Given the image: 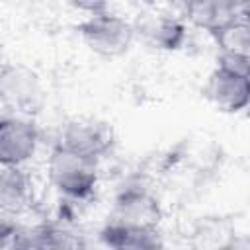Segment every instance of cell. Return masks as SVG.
<instances>
[{
	"instance_id": "obj_5",
	"label": "cell",
	"mask_w": 250,
	"mask_h": 250,
	"mask_svg": "<svg viewBox=\"0 0 250 250\" xmlns=\"http://www.w3.org/2000/svg\"><path fill=\"white\" fill-rule=\"evenodd\" d=\"M162 221V207L156 195L146 188H127L113 203V213L109 223L139 229V230H158Z\"/></svg>"
},
{
	"instance_id": "obj_3",
	"label": "cell",
	"mask_w": 250,
	"mask_h": 250,
	"mask_svg": "<svg viewBox=\"0 0 250 250\" xmlns=\"http://www.w3.org/2000/svg\"><path fill=\"white\" fill-rule=\"evenodd\" d=\"M41 145L37 125L21 115L10 113L0 117V168H25Z\"/></svg>"
},
{
	"instance_id": "obj_11",
	"label": "cell",
	"mask_w": 250,
	"mask_h": 250,
	"mask_svg": "<svg viewBox=\"0 0 250 250\" xmlns=\"http://www.w3.org/2000/svg\"><path fill=\"white\" fill-rule=\"evenodd\" d=\"M219 47V53L250 55V27L246 18H234L209 33Z\"/></svg>"
},
{
	"instance_id": "obj_4",
	"label": "cell",
	"mask_w": 250,
	"mask_h": 250,
	"mask_svg": "<svg viewBox=\"0 0 250 250\" xmlns=\"http://www.w3.org/2000/svg\"><path fill=\"white\" fill-rule=\"evenodd\" d=\"M43 100V84L35 70L20 62L0 64V104L14 113H29Z\"/></svg>"
},
{
	"instance_id": "obj_7",
	"label": "cell",
	"mask_w": 250,
	"mask_h": 250,
	"mask_svg": "<svg viewBox=\"0 0 250 250\" xmlns=\"http://www.w3.org/2000/svg\"><path fill=\"white\" fill-rule=\"evenodd\" d=\"M57 143L80 154L102 160L113 145V135L105 123L94 119H72L62 127Z\"/></svg>"
},
{
	"instance_id": "obj_10",
	"label": "cell",
	"mask_w": 250,
	"mask_h": 250,
	"mask_svg": "<svg viewBox=\"0 0 250 250\" xmlns=\"http://www.w3.org/2000/svg\"><path fill=\"white\" fill-rule=\"evenodd\" d=\"M137 35H143L152 47L156 49H178L186 37L184 23L166 14V12H152L143 21L135 23Z\"/></svg>"
},
{
	"instance_id": "obj_9",
	"label": "cell",
	"mask_w": 250,
	"mask_h": 250,
	"mask_svg": "<svg viewBox=\"0 0 250 250\" xmlns=\"http://www.w3.org/2000/svg\"><path fill=\"white\" fill-rule=\"evenodd\" d=\"M33 205V182L23 168H0V211L20 215Z\"/></svg>"
},
{
	"instance_id": "obj_12",
	"label": "cell",
	"mask_w": 250,
	"mask_h": 250,
	"mask_svg": "<svg viewBox=\"0 0 250 250\" xmlns=\"http://www.w3.org/2000/svg\"><path fill=\"white\" fill-rule=\"evenodd\" d=\"M102 240L113 248H154L160 246L158 230H139L109 223L100 232Z\"/></svg>"
},
{
	"instance_id": "obj_1",
	"label": "cell",
	"mask_w": 250,
	"mask_h": 250,
	"mask_svg": "<svg viewBox=\"0 0 250 250\" xmlns=\"http://www.w3.org/2000/svg\"><path fill=\"white\" fill-rule=\"evenodd\" d=\"M47 178L62 197L84 201L98 188L100 160L57 143L47 156Z\"/></svg>"
},
{
	"instance_id": "obj_2",
	"label": "cell",
	"mask_w": 250,
	"mask_h": 250,
	"mask_svg": "<svg viewBox=\"0 0 250 250\" xmlns=\"http://www.w3.org/2000/svg\"><path fill=\"white\" fill-rule=\"evenodd\" d=\"M76 31L90 53L107 61L127 55L137 39L135 23L109 10L86 14V18L76 25Z\"/></svg>"
},
{
	"instance_id": "obj_13",
	"label": "cell",
	"mask_w": 250,
	"mask_h": 250,
	"mask_svg": "<svg viewBox=\"0 0 250 250\" xmlns=\"http://www.w3.org/2000/svg\"><path fill=\"white\" fill-rule=\"evenodd\" d=\"M70 6L86 12V14H94V12H102V10H107L105 6V0H66Z\"/></svg>"
},
{
	"instance_id": "obj_8",
	"label": "cell",
	"mask_w": 250,
	"mask_h": 250,
	"mask_svg": "<svg viewBox=\"0 0 250 250\" xmlns=\"http://www.w3.org/2000/svg\"><path fill=\"white\" fill-rule=\"evenodd\" d=\"M180 6L184 18L207 33L234 18H246V0H180Z\"/></svg>"
},
{
	"instance_id": "obj_6",
	"label": "cell",
	"mask_w": 250,
	"mask_h": 250,
	"mask_svg": "<svg viewBox=\"0 0 250 250\" xmlns=\"http://www.w3.org/2000/svg\"><path fill=\"white\" fill-rule=\"evenodd\" d=\"M203 90L219 111L240 113L250 102V74H240L217 64L209 72Z\"/></svg>"
}]
</instances>
